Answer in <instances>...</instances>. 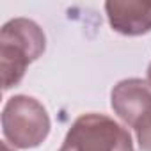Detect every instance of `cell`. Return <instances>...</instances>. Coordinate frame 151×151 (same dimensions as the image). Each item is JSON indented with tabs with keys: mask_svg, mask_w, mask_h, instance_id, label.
I'll return each instance as SVG.
<instances>
[{
	"mask_svg": "<svg viewBox=\"0 0 151 151\" xmlns=\"http://www.w3.org/2000/svg\"><path fill=\"white\" fill-rule=\"evenodd\" d=\"M147 82L151 84V62H149V66H147Z\"/></svg>",
	"mask_w": 151,
	"mask_h": 151,
	"instance_id": "cell-6",
	"label": "cell"
},
{
	"mask_svg": "<svg viewBox=\"0 0 151 151\" xmlns=\"http://www.w3.org/2000/svg\"><path fill=\"white\" fill-rule=\"evenodd\" d=\"M52 121L36 98L16 94L7 100L2 110V132L6 142L20 149H32L41 146L50 135Z\"/></svg>",
	"mask_w": 151,
	"mask_h": 151,
	"instance_id": "cell-3",
	"label": "cell"
},
{
	"mask_svg": "<svg viewBox=\"0 0 151 151\" xmlns=\"http://www.w3.org/2000/svg\"><path fill=\"white\" fill-rule=\"evenodd\" d=\"M46 50V36L43 29L29 18L9 20L0 32V68L2 89L16 87L27 68L37 60Z\"/></svg>",
	"mask_w": 151,
	"mask_h": 151,
	"instance_id": "cell-1",
	"label": "cell"
},
{
	"mask_svg": "<svg viewBox=\"0 0 151 151\" xmlns=\"http://www.w3.org/2000/svg\"><path fill=\"white\" fill-rule=\"evenodd\" d=\"M105 13L114 32L137 37L151 32V2L144 0H110Z\"/></svg>",
	"mask_w": 151,
	"mask_h": 151,
	"instance_id": "cell-5",
	"label": "cell"
},
{
	"mask_svg": "<svg viewBox=\"0 0 151 151\" xmlns=\"http://www.w3.org/2000/svg\"><path fill=\"white\" fill-rule=\"evenodd\" d=\"M114 114L133 128L140 151H151V84L142 78H124L110 93Z\"/></svg>",
	"mask_w": 151,
	"mask_h": 151,
	"instance_id": "cell-4",
	"label": "cell"
},
{
	"mask_svg": "<svg viewBox=\"0 0 151 151\" xmlns=\"http://www.w3.org/2000/svg\"><path fill=\"white\" fill-rule=\"evenodd\" d=\"M59 151H135L130 132L105 114H82L73 121Z\"/></svg>",
	"mask_w": 151,
	"mask_h": 151,
	"instance_id": "cell-2",
	"label": "cell"
}]
</instances>
